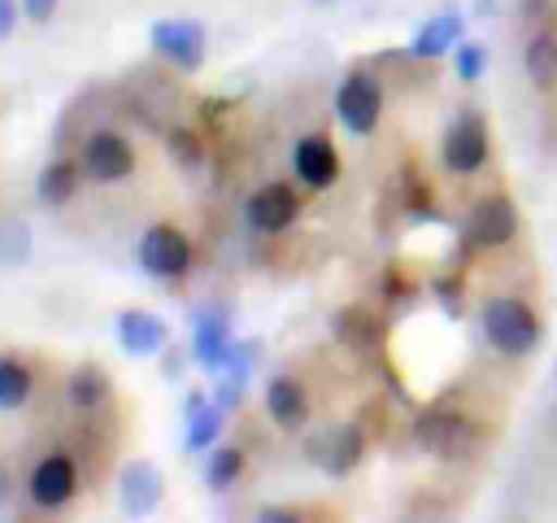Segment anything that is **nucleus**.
<instances>
[{
  "instance_id": "2",
  "label": "nucleus",
  "mask_w": 557,
  "mask_h": 523,
  "mask_svg": "<svg viewBox=\"0 0 557 523\" xmlns=\"http://www.w3.org/2000/svg\"><path fill=\"white\" fill-rule=\"evenodd\" d=\"M413 436L435 458H470L483 445V431L461 414H422Z\"/></svg>"
},
{
  "instance_id": "8",
  "label": "nucleus",
  "mask_w": 557,
  "mask_h": 523,
  "mask_svg": "<svg viewBox=\"0 0 557 523\" xmlns=\"http://www.w3.org/2000/svg\"><path fill=\"white\" fill-rule=\"evenodd\" d=\"M78 488V466L70 453H48L35 471H30V501L44 506V510H57L74 497Z\"/></svg>"
},
{
  "instance_id": "4",
  "label": "nucleus",
  "mask_w": 557,
  "mask_h": 523,
  "mask_svg": "<svg viewBox=\"0 0 557 523\" xmlns=\"http://www.w3.org/2000/svg\"><path fill=\"white\" fill-rule=\"evenodd\" d=\"M187 262H191V244H187L183 231H174V227H165V222H157V227L144 231V240H139V266H144L148 275H157V279H178V275L187 270Z\"/></svg>"
},
{
  "instance_id": "24",
  "label": "nucleus",
  "mask_w": 557,
  "mask_h": 523,
  "mask_svg": "<svg viewBox=\"0 0 557 523\" xmlns=\"http://www.w3.org/2000/svg\"><path fill=\"white\" fill-rule=\"evenodd\" d=\"M239 471H244V449L222 445V449H213V453H209L205 484H209V488H231V484L239 479Z\"/></svg>"
},
{
  "instance_id": "17",
  "label": "nucleus",
  "mask_w": 557,
  "mask_h": 523,
  "mask_svg": "<svg viewBox=\"0 0 557 523\" xmlns=\"http://www.w3.org/2000/svg\"><path fill=\"white\" fill-rule=\"evenodd\" d=\"M318 462H322L331 475H348V471L361 462V431H357V427H335V431L318 445Z\"/></svg>"
},
{
  "instance_id": "14",
  "label": "nucleus",
  "mask_w": 557,
  "mask_h": 523,
  "mask_svg": "<svg viewBox=\"0 0 557 523\" xmlns=\"http://www.w3.org/2000/svg\"><path fill=\"white\" fill-rule=\"evenodd\" d=\"M117 340H122L126 353L152 357V353L165 344V323H161L157 314H148V309H126V314L117 318Z\"/></svg>"
},
{
  "instance_id": "25",
  "label": "nucleus",
  "mask_w": 557,
  "mask_h": 523,
  "mask_svg": "<svg viewBox=\"0 0 557 523\" xmlns=\"http://www.w3.org/2000/svg\"><path fill=\"white\" fill-rule=\"evenodd\" d=\"M483 65H487V52H483L479 44L457 48V74H461V78H479V74H483Z\"/></svg>"
},
{
  "instance_id": "23",
  "label": "nucleus",
  "mask_w": 557,
  "mask_h": 523,
  "mask_svg": "<svg viewBox=\"0 0 557 523\" xmlns=\"http://www.w3.org/2000/svg\"><path fill=\"white\" fill-rule=\"evenodd\" d=\"M30 397V370L13 357H0V410H17Z\"/></svg>"
},
{
  "instance_id": "9",
  "label": "nucleus",
  "mask_w": 557,
  "mask_h": 523,
  "mask_svg": "<svg viewBox=\"0 0 557 523\" xmlns=\"http://www.w3.org/2000/svg\"><path fill=\"white\" fill-rule=\"evenodd\" d=\"M296 214H300V200H296V192L287 183H265V187H257L248 196V222L257 231H265V235L287 231L296 222Z\"/></svg>"
},
{
  "instance_id": "20",
  "label": "nucleus",
  "mask_w": 557,
  "mask_h": 523,
  "mask_svg": "<svg viewBox=\"0 0 557 523\" xmlns=\"http://www.w3.org/2000/svg\"><path fill=\"white\" fill-rule=\"evenodd\" d=\"M65 392H70V401H74L78 410H96V405L109 397V375H104L100 366H78V370L70 375Z\"/></svg>"
},
{
  "instance_id": "6",
  "label": "nucleus",
  "mask_w": 557,
  "mask_h": 523,
  "mask_svg": "<svg viewBox=\"0 0 557 523\" xmlns=\"http://www.w3.org/2000/svg\"><path fill=\"white\" fill-rule=\"evenodd\" d=\"M513 231H518V209L509 196H487L466 218V244H474V248H496V244L513 240Z\"/></svg>"
},
{
  "instance_id": "27",
  "label": "nucleus",
  "mask_w": 557,
  "mask_h": 523,
  "mask_svg": "<svg viewBox=\"0 0 557 523\" xmlns=\"http://www.w3.org/2000/svg\"><path fill=\"white\" fill-rule=\"evenodd\" d=\"M13 22H17V4L13 0H0V39L13 35Z\"/></svg>"
},
{
  "instance_id": "21",
  "label": "nucleus",
  "mask_w": 557,
  "mask_h": 523,
  "mask_svg": "<svg viewBox=\"0 0 557 523\" xmlns=\"http://www.w3.org/2000/svg\"><path fill=\"white\" fill-rule=\"evenodd\" d=\"M78 187V166L74 161H52L44 174H39V200L44 205H65Z\"/></svg>"
},
{
  "instance_id": "16",
  "label": "nucleus",
  "mask_w": 557,
  "mask_h": 523,
  "mask_svg": "<svg viewBox=\"0 0 557 523\" xmlns=\"http://www.w3.org/2000/svg\"><path fill=\"white\" fill-rule=\"evenodd\" d=\"M457 39H461V17H457V13H440V17H431V22H422V26H418V35H413L409 52L431 61V57L448 52Z\"/></svg>"
},
{
  "instance_id": "19",
  "label": "nucleus",
  "mask_w": 557,
  "mask_h": 523,
  "mask_svg": "<svg viewBox=\"0 0 557 523\" xmlns=\"http://www.w3.org/2000/svg\"><path fill=\"white\" fill-rule=\"evenodd\" d=\"M522 65H527V78L535 87H557V39L553 35H535L522 52Z\"/></svg>"
},
{
  "instance_id": "11",
  "label": "nucleus",
  "mask_w": 557,
  "mask_h": 523,
  "mask_svg": "<svg viewBox=\"0 0 557 523\" xmlns=\"http://www.w3.org/2000/svg\"><path fill=\"white\" fill-rule=\"evenodd\" d=\"M235 344H231V331H226V314L218 309H205L196 318V336H191V357L205 366V370H226Z\"/></svg>"
},
{
  "instance_id": "26",
  "label": "nucleus",
  "mask_w": 557,
  "mask_h": 523,
  "mask_svg": "<svg viewBox=\"0 0 557 523\" xmlns=\"http://www.w3.org/2000/svg\"><path fill=\"white\" fill-rule=\"evenodd\" d=\"M22 13H26L30 22H48V17L57 13V0H22Z\"/></svg>"
},
{
  "instance_id": "30",
  "label": "nucleus",
  "mask_w": 557,
  "mask_h": 523,
  "mask_svg": "<svg viewBox=\"0 0 557 523\" xmlns=\"http://www.w3.org/2000/svg\"><path fill=\"white\" fill-rule=\"evenodd\" d=\"M4 497H9V475L0 471V501H4Z\"/></svg>"
},
{
  "instance_id": "1",
  "label": "nucleus",
  "mask_w": 557,
  "mask_h": 523,
  "mask_svg": "<svg viewBox=\"0 0 557 523\" xmlns=\"http://www.w3.org/2000/svg\"><path fill=\"white\" fill-rule=\"evenodd\" d=\"M483 336L492 349L509 353V357H522L540 344V323L531 314V305L513 301V296H496L483 305Z\"/></svg>"
},
{
  "instance_id": "5",
  "label": "nucleus",
  "mask_w": 557,
  "mask_h": 523,
  "mask_svg": "<svg viewBox=\"0 0 557 523\" xmlns=\"http://www.w3.org/2000/svg\"><path fill=\"white\" fill-rule=\"evenodd\" d=\"M379 109H383V92L370 74H348L335 92V113L339 122L352 131V135H370L374 122H379Z\"/></svg>"
},
{
  "instance_id": "22",
  "label": "nucleus",
  "mask_w": 557,
  "mask_h": 523,
  "mask_svg": "<svg viewBox=\"0 0 557 523\" xmlns=\"http://www.w3.org/2000/svg\"><path fill=\"white\" fill-rule=\"evenodd\" d=\"M335 336L344 344H352V349H370L379 340V327H374V318L366 309H339L335 314Z\"/></svg>"
},
{
  "instance_id": "18",
  "label": "nucleus",
  "mask_w": 557,
  "mask_h": 523,
  "mask_svg": "<svg viewBox=\"0 0 557 523\" xmlns=\"http://www.w3.org/2000/svg\"><path fill=\"white\" fill-rule=\"evenodd\" d=\"M222 414L226 405H209L205 397H187V449H209L222 436Z\"/></svg>"
},
{
  "instance_id": "29",
  "label": "nucleus",
  "mask_w": 557,
  "mask_h": 523,
  "mask_svg": "<svg viewBox=\"0 0 557 523\" xmlns=\"http://www.w3.org/2000/svg\"><path fill=\"white\" fill-rule=\"evenodd\" d=\"M261 519H265V523H292V519H300V514H296V510H278V506H265Z\"/></svg>"
},
{
  "instance_id": "28",
  "label": "nucleus",
  "mask_w": 557,
  "mask_h": 523,
  "mask_svg": "<svg viewBox=\"0 0 557 523\" xmlns=\"http://www.w3.org/2000/svg\"><path fill=\"white\" fill-rule=\"evenodd\" d=\"M170 148H178L187 161H196V144H191V135H187V131H174V135H170Z\"/></svg>"
},
{
  "instance_id": "12",
  "label": "nucleus",
  "mask_w": 557,
  "mask_h": 523,
  "mask_svg": "<svg viewBox=\"0 0 557 523\" xmlns=\"http://www.w3.org/2000/svg\"><path fill=\"white\" fill-rule=\"evenodd\" d=\"M292 166H296V174L309 187H331L335 174H339V157H335V148H331L326 135H305L296 144V153H292Z\"/></svg>"
},
{
  "instance_id": "7",
  "label": "nucleus",
  "mask_w": 557,
  "mask_h": 523,
  "mask_svg": "<svg viewBox=\"0 0 557 523\" xmlns=\"http://www.w3.org/2000/svg\"><path fill=\"white\" fill-rule=\"evenodd\" d=\"M83 170L91 179H100V183H122L135 170V153L117 131H96L83 144Z\"/></svg>"
},
{
  "instance_id": "3",
  "label": "nucleus",
  "mask_w": 557,
  "mask_h": 523,
  "mask_svg": "<svg viewBox=\"0 0 557 523\" xmlns=\"http://www.w3.org/2000/svg\"><path fill=\"white\" fill-rule=\"evenodd\" d=\"M152 48L183 74L200 70L205 61V26L191 17H161L152 22Z\"/></svg>"
},
{
  "instance_id": "13",
  "label": "nucleus",
  "mask_w": 557,
  "mask_h": 523,
  "mask_svg": "<svg viewBox=\"0 0 557 523\" xmlns=\"http://www.w3.org/2000/svg\"><path fill=\"white\" fill-rule=\"evenodd\" d=\"M122 510L126 514H152L161 501V471L152 462H126L122 466Z\"/></svg>"
},
{
  "instance_id": "15",
  "label": "nucleus",
  "mask_w": 557,
  "mask_h": 523,
  "mask_svg": "<svg viewBox=\"0 0 557 523\" xmlns=\"http://www.w3.org/2000/svg\"><path fill=\"white\" fill-rule=\"evenodd\" d=\"M265 410H270L274 423H283V427H300L305 414H309L305 388H300L292 375H274L270 388H265Z\"/></svg>"
},
{
  "instance_id": "10",
  "label": "nucleus",
  "mask_w": 557,
  "mask_h": 523,
  "mask_svg": "<svg viewBox=\"0 0 557 523\" xmlns=\"http://www.w3.org/2000/svg\"><path fill=\"white\" fill-rule=\"evenodd\" d=\"M487 161V126L479 118H461L444 135V166L453 174H474Z\"/></svg>"
}]
</instances>
